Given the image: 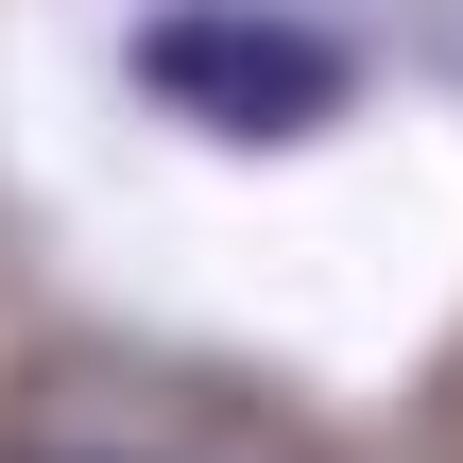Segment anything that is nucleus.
Segmentation results:
<instances>
[{
    "mask_svg": "<svg viewBox=\"0 0 463 463\" xmlns=\"http://www.w3.org/2000/svg\"><path fill=\"white\" fill-rule=\"evenodd\" d=\"M137 69H155L172 103L241 120V137H292V120H326V103H344V52H326V34H275V17H241V0L155 17V34H137Z\"/></svg>",
    "mask_w": 463,
    "mask_h": 463,
    "instance_id": "f257e3e1",
    "label": "nucleus"
}]
</instances>
